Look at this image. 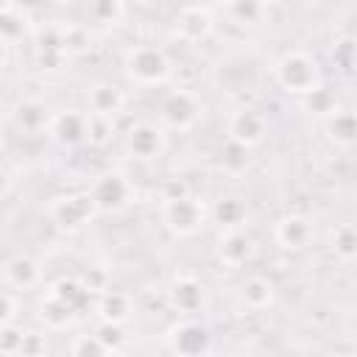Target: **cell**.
<instances>
[{
	"instance_id": "1",
	"label": "cell",
	"mask_w": 357,
	"mask_h": 357,
	"mask_svg": "<svg viewBox=\"0 0 357 357\" xmlns=\"http://www.w3.org/2000/svg\"><path fill=\"white\" fill-rule=\"evenodd\" d=\"M276 81L287 92L304 95L312 86H318V64L307 53H287L276 64Z\"/></svg>"
},
{
	"instance_id": "2",
	"label": "cell",
	"mask_w": 357,
	"mask_h": 357,
	"mask_svg": "<svg viewBox=\"0 0 357 357\" xmlns=\"http://www.w3.org/2000/svg\"><path fill=\"white\" fill-rule=\"evenodd\" d=\"M126 70L139 84H162L170 75V61L156 47H134L126 56Z\"/></svg>"
},
{
	"instance_id": "3",
	"label": "cell",
	"mask_w": 357,
	"mask_h": 357,
	"mask_svg": "<svg viewBox=\"0 0 357 357\" xmlns=\"http://www.w3.org/2000/svg\"><path fill=\"white\" fill-rule=\"evenodd\" d=\"M167 346H170L173 354L195 357V354H204V351L212 349V335L198 321H178L167 332Z\"/></svg>"
},
{
	"instance_id": "4",
	"label": "cell",
	"mask_w": 357,
	"mask_h": 357,
	"mask_svg": "<svg viewBox=\"0 0 357 357\" xmlns=\"http://www.w3.org/2000/svg\"><path fill=\"white\" fill-rule=\"evenodd\" d=\"M95 209H98V206H95L92 192L67 195V198H61V201L53 206V223H56L61 231H75V229H81V226L92 218Z\"/></svg>"
},
{
	"instance_id": "5",
	"label": "cell",
	"mask_w": 357,
	"mask_h": 357,
	"mask_svg": "<svg viewBox=\"0 0 357 357\" xmlns=\"http://www.w3.org/2000/svg\"><path fill=\"white\" fill-rule=\"evenodd\" d=\"M165 223L170 231L176 234H192L201 229L204 223V209L195 198L184 195V198H176V201H165Z\"/></svg>"
},
{
	"instance_id": "6",
	"label": "cell",
	"mask_w": 357,
	"mask_h": 357,
	"mask_svg": "<svg viewBox=\"0 0 357 357\" xmlns=\"http://www.w3.org/2000/svg\"><path fill=\"white\" fill-rule=\"evenodd\" d=\"M89 192H92L95 206L100 212H114V209H120V206L128 204L131 187H128V181L120 173H103V176L95 178V184H92Z\"/></svg>"
},
{
	"instance_id": "7",
	"label": "cell",
	"mask_w": 357,
	"mask_h": 357,
	"mask_svg": "<svg viewBox=\"0 0 357 357\" xmlns=\"http://www.w3.org/2000/svg\"><path fill=\"white\" fill-rule=\"evenodd\" d=\"M198 100L184 89H176L162 100V120L170 128H190L198 120Z\"/></svg>"
},
{
	"instance_id": "8",
	"label": "cell",
	"mask_w": 357,
	"mask_h": 357,
	"mask_svg": "<svg viewBox=\"0 0 357 357\" xmlns=\"http://www.w3.org/2000/svg\"><path fill=\"white\" fill-rule=\"evenodd\" d=\"M47 131H50V137H53L59 145L73 148V145H78V142L86 139V114L73 112V109L59 112V114L50 120Z\"/></svg>"
},
{
	"instance_id": "9",
	"label": "cell",
	"mask_w": 357,
	"mask_h": 357,
	"mask_svg": "<svg viewBox=\"0 0 357 357\" xmlns=\"http://www.w3.org/2000/svg\"><path fill=\"white\" fill-rule=\"evenodd\" d=\"M126 148L134 159H156L165 148V137L156 126H148V123H139L134 126L128 134H126Z\"/></svg>"
},
{
	"instance_id": "10",
	"label": "cell",
	"mask_w": 357,
	"mask_h": 357,
	"mask_svg": "<svg viewBox=\"0 0 357 357\" xmlns=\"http://www.w3.org/2000/svg\"><path fill=\"white\" fill-rule=\"evenodd\" d=\"M265 137V117L254 109H240L231 123H229V139L245 145V148H254L257 142H262Z\"/></svg>"
},
{
	"instance_id": "11",
	"label": "cell",
	"mask_w": 357,
	"mask_h": 357,
	"mask_svg": "<svg viewBox=\"0 0 357 357\" xmlns=\"http://www.w3.org/2000/svg\"><path fill=\"white\" fill-rule=\"evenodd\" d=\"M167 298L178 312H198L204 307V287L192 276H176L167 287Z\"/></svg>"
},
{
	"instance_id": "12",
	"label": "cell",
	"mask_w": 357,
	"mask_h": 357,
	"mask_svg": "<svg viewBox=\"0 0 357 357\" xmlns=\"http://www.w3.org/2000/svg\"><path fill=\"white\" fill-rule=\"evenodd\" d=\"M218 257H220L223 265H229V268H240V265H245L248 257H251V240H248L243 231L229 229V231L220 237Z\"/></svg>"
},
{
	"instance_id": "13",
	"label": "cell",
	"mask_w": 357,
	"mask_h": 357,
	"mask_svg": "<svg viewBox=\"0 0 357 357\" xmlns=\"http://www.w3.org/2000/svg\"><path fill=\"white\" fill-rule=\"evenodd\" d=\"M3 276H6V284L25 290V287H33V284L39 282V265H36L31 257L17 254V257H8V259H6Z\"/></svg>"
},
{
	"instance_id": "14",
	"label": "cell",
	"mask_w": 357,
	"mask_h": 357,
	"mask_svg": "<svg viewBox=\"0 0 357 357\" xmlns=\"http://www.w3.org/2000/svg\"><path fill=\"white\" fill-rule=\"evenodd\" d=\"M273 282L265 279V276H248L243 284H240V301L248 307V310H268L273 304Z\"/></svg>"
},
{
	"instance_id": "15",
	"label": "cell",
	"mask_w": 357,
	"mask_h": 357,
	"mask_svg": "<svg viewBox=\"0 0 357 357\" xmlns=\"http://www.w3.org/2000/svg\"><path fill=\"white\" fill-rule=\"evenodd\" d=\"M176 31L181 33V39L198 42V39H204V36L212 31V17H209V11H204V8H198V6L184 8V11L178 14V20H176Z\"/></svg>"
},
{
	"instance_id": "16",
	"label": "cell",
	"mask_w": 357,
	"mask_h": 357,
	"mask_svg": "<svg viewBox=\"0 0 357 357\" xmlns=\"http://www.w3.org/2000/svg\"><path fill=\"white\" fill-rule=\"evenodd\" d=\"M312 229H310V220L301 218V215H287L276 223V240L284 245V248H304L307 240H310Z\"/></svg>"
},
{
	"instance_id": "17",
	"label": "cell",
	"mask_w": 357,
	"mask_h": 357,
	"mask_svg": "<svg viewBox=\"0 0 357 357\" xmlns=\"http://www.w3.org/2000/svg\"><path fill=\"white\" fill-rule=\"evenodd\" d=\"M326 131L337 145L357 142V112H332L326 120Z\"/></svg>"
},
{
	"instance_id": "18",
	"label": "cell",
	"mask_w": 357,
	"mask_h": 357,
	"mask_svg": "<svg viewBox=\"0 0 357 357\" xmlns=\"http://www.w3.org/2000/svg\"><path fill=\"white\" fill-rule=\"evenodd\" d=\"M212 215H215V220H218L220 226L237 229V226L245 220L248 209H245V201H243V198H237V195H223V198L215 201Z\"/></svg>"
},
{
	"instance_id": "19",
	"label": "cell",
	"mask_w": 357,
	"mask_h": 357,
	"mask_svg": "<svg viewBox=\"0 0 357 357\" xmlns=\"http://www.w3.org/2000/svg\"><path fill=\"white\" fill-rule=\"evenodd\" d=\"M86 103H89V109H92L95 114H112V117H114L117 109L123 106V95H120L112 84H98V86L89 89Z\"/></svg>"
},
{
	"instance_id": "20",
	"label": "cell",
	"mask_w": 357,
	"mask_h": 357,
	"mask_svg": "<svg viewBox=\"0 0 357 357\" xmlns=\"http://www.w3.org/2000/svg\"><path fill=\"white\" fill-rule=\"evenodd\" d=\"M50 114H47V106L39 103V100H22L17 106V123L22 131L33 134V131H42L45 126H50Z\"/></svg>"
},
{
	"instance_id": "21",
	"label": "cell",
	"mask_w": 357,
	"mask_h": 357,
	"mask_svg": "<svg viewBox=\"0 0 357 357\" xmlns=\"http://www.w3.org/2000/svg\"><path fill=\"white\" fill-rule=\"evenodd\" d=\"M73 315H75V310L67 304V301H61L59 296H47L45 301H42V307H39V318H42V324L45 326H50V329H61V326H67L70 321H73Z\"/></svg>"
},
{
	"instance_id": "22",
	"label": "cell",
	"mask_w": 357,
	"mask_h": 357,
	"mask_svg": "<svg viewBox=\"0 0 357 357\" xmlns=\"http://www.w3.org/2000/svg\"><path fill=\"white\" fill-rule=\"evenodd\" d=\"M98 312H100V321H114V324H123L131 312V301L128 296L117 293V290H106L98 301Z\"/></svg>"
},
{
	"instance_id": "23",
	"label": "cell",
	"mask_w": 357,
	"mask_h": 357,
	"mask_svg": "<svg viewBox=\"0 0 357 357\" xmlns=\"http://www.w3.org/2000/svg\"><path fill=\"white\" fill-rule=\"evenodd\" d=\"M112 137H114V117L89 112L86 114V142L95 148H103L112 142Z\"/></svg>"
},
{
	"instance_id": "24",
	"label": "cell",
	"mask_w": 357,
	"mask_h": 357,
	"mask_svg": "<svg viewBox=\"0 0 357 357\" xmlns=\"http://www.w3.org/2000/svg\"><path fill=\"white\" fill-rule=\"evenodd\" d=\"M53 296H59L61 301H67L75 312H81L84 307H86V301H89V287L86 284H81V282H75V279H59L56 284H53V290H50Z\"/></svg>"
},
{
	"instance_id": "25",
	"label": "cell",
	"mask_w": 357,
	"mask_h": 357,
	"mask_svg": "<svg viewBox=\"0 0 357 357\" xmlns=\"http://www.w3.org/2000/svg\"><path fill=\"white\" fill-rule=\"evenodd\" d=\"M332 251L349 262V259H357V226H337L335 234H332Z\"/></svg>"
},
{
	"instance_id": "26",
	"label": "cell",
	"mask_w": 357,
	"mask_h": 357,
	"mask_svg": "<svg viewBox=\"0 0 357 357\" xmlns=\"http://www.w3.org/2000/svg\"><path fill=\"white\" fill-rule=\"evenodd\" d=\"M304 98V106L312 112V114H332L335 112V95L326 89V86H312L310 92L301 95Z\"/></svg>"
},
{
	"instance_id": "27",
	"label": "cell",
	"mask_w": 357,
	"mask_h": 357,
	"mask_svg": "<svg viewBox=\"0 0 357 357\" xmlns=\"http://www.w3.org/2000/svg\"><path fill=\"white\" fill-rule=\"evenodd\" d=\"M229 11L237 22L254 25V22H259V17L265 11V3L262 0H229Z\"/></svg>"
},
{
	"instance_id": "28",
	"label": "cell",
	"mask_w": 357,
	"mask_h": 357,
	"mask_svg": "<svg viewBox=\"0 0 357 357\" xmlns=\"http://www.w3.org/2000/svg\"><path fill=\"white\" fill-rule=\"evenodd\" d=\"M332 61H335L343 73L357 70V42H354V39H340V42H335V47H332Z\"/></svg>"
},
{
	"instance_id": "29",
	"label": "cell",
	"mask_w": 357,
	"mask_h": 357,
	"mask_svg": "<svg viewBox=\"0 0 357 357\" xmlns=\"http://www.w3.org/2000/svg\"><path fill=\"white\" fill-rule=\"evenodd\" d=\"M245 165H248V148L240 145V142H234V139H229V145L223 148V167L231 170V173H237Z\"/></svg>"
},
{
	"instance_id": "30",
	"label": "cell",
	"mask_w": 357,
	"mask_h": 357,
	"mask_svg": "<svg viewBox=\"0 0 357 357\" xmlns=\"http://www.w3.org/2000/svg\"><path fill=\"white\" fill-rule=\"evenodd\" d=\"M73 354H78V357H100V354H106L109 349H106V343L98 337V332L95 335H81L75 343H73V349H70Z\"/></svg>"
},
{
	"instance_id": "31",
	"label": "cell",
	"mask_w": 357,
	"mask_h": 357,
	"mask_svg": "<svg viewBox=\"0 0 357 357\" xmlns=\"http://www.w3.org/2000/svg\"><path fill=\"white\" fill-rule=\"evenodd\" d=\"M98 337L106 343V349H109V351H117V349L126 343L123 324H114V321H100V326H98Z\"/></svg>"
},
{
	"instance_id": "32",
	"label": "cell",
	"mask_w": 357,
	"mask_h": 357,
	"mask_svg": "<svg viewBox=\"0 0 357 357\" xmlns=\"http://www.w3.org/2000/svg\"><path fill=\"white\" fill-rule=\"evenodd\" d=\"M0 354H20L25 332L17 329V324H0Z\"/></svg>"
},
{
	"instance_id": "33",
	"label": "cell",
	"mask_w": 357,
	"mask_h": 357,
	"mask_svg": "<svg viewBox=\"0 0 357 357\" xmlns=\"http://www.w3.org/2000/svg\"><path fill=\"white\" fill-rule=\"evenodd\" d=\"M123 14L120 0H92V17L100 22H114Z\"/></svg>"
},
{
	"instance_id": "34",
	"label": "cell",
	"mask_w": 357,
	"mask_h": 357,
	"mask_svg": "<svg viewBox=\"0 0 357 357\" xmlns=\"http://www.w3.org/2000/svg\"><path fill=\"white\" fill-rule=\"evenodd\" d=\"M3 36H6V42L22 36V14H17L11 6H6V11H3Z\"/></svg>"
},
{
	"instance_id": "35",
	"label": "cell",
	"mask_w": 357,
	"mask_h": 357,
	"mask_svg": "<svg viewBox=\"0 0 357 357\" xmlns=\"http://www.w3.org/2000/svg\"><path fill=\"white\" fill-rule=\"evenodd\" d=\"M45 337L42 335H36V332H25V337H22V346H20V357H39V354H45Z\"/></svg>"
},
{
	"instance_id": "36",
	"label": "cell",
	"mask_w": 357,
	"mask_h": 357,
	"mask_svg": "<svg viewBox=\"0 0 357 357\" xmlns=\"http://www.w3.org/2000/svg\"><path fill=\"white\" fill-rule=\"evenodd\" d=\"M184 195H190V192H187V184L181 178H167L165 181V187H162L165 201H176V198H184Z\"/></svg>"
},
{
	"instance_id": "37",
	"label": "cell",
	"mask_w": 357,
	"mask_h": 357,
	"mask_svg": "<svg viewBox=\"0 0 357 357\" xmlns=\"http://www.w3.org/2000/svg\"><path fill=\"white\" fill-rule=\"evenodd\" d=\"M17 318V298L8 293H3V312H0V324H14Z\"/></svg>"
},
{
	"instance_id": "38",
	"label": "cell",
	"mask_w": 357,
	"mask_h": 357,
	"mask_svg": "<svg viewBox=\"0 0 357 357\" xmlns=\"http://www.w3.org/2000/svg\"><path fill=\"white\" fill-rule=\"evenodd\" d=\"M17 3H20L22 8H33V6H39L42 0H17Z\"/></svg>"
}]
</instances>
